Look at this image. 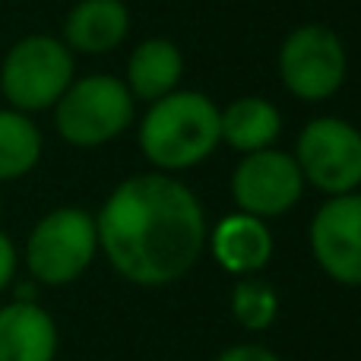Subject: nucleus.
<instances>
[{
	"mask_svg": "<svg viewBox=\"0 0 361 361\" xmlns=\"http://www.w3.org/2000/svg\"><path fill=\"white\" fill-rule=\"evenodd\" d=\"M99 254L121 279L162 288L184 279L206 250L209 225L200 197L165 171L124 178L95 212Z\"/></svg>",
	"mask_w": 361,
	"mask_h": 361,
	"instance_id": "f257e3e1",
	"label": "nucleus"
},
{
	"mask_svg": "<svg viewBox=\"0 0 361 361\" xmlns=\"http://www.w3.org/2000/svg\"><path fill=\"white\" fill-rule=\"evenodd\" d=\"M219 143V108L197 89H175L152 102L140 121V149L165 175L206 162Z\"/></svg>",
	"mask_w": 361,
	"mask_h": 361,
	"instance_id": "f03ea898",
	"label": "nucleus"
},
{
	"mask_svg": "<svg viewBox=\"0 0 361 361\" xmlns=\"http://www.w3.org/2000/svg\"><path fill=\"white\" fill-rule=\"evenodd\" d=\"M99 257L95 216L80 206H57L32 225L23 247L29 279L44 288L76 282Z\"/></svg>",
	"mask_w": 361,
	"mask_h": 361,
	"instance_id": "7ed1b4c3",
	"label": "nucleus"
},
{
	"mask_svg": "<svg viewBox=\"0 0 361 361\" xmlns=\"http://www.w3.org/2000/svg\"><path fill=\"white\" fill-rule=\"evenodd\" d=\"M54 130L76 149H99L118 140L137 118V102L124 80L108 73L80 76L54 108Z\"/></svg>",
	"mask_w": 361,
	"mask_h": 361,
	"instance_id": "20e7f679",
	"label": "nucleus"
},
{
	"mask_svg": "<svg viewBox=\"0 0 361 361\" xmlns=\"http://www.w3.org/2000/svg\"><path fill=\"white\" fill-rule=\"evenodd\" d=\"M76 80V54L54 35H25L0 61V95L23 114L51 111Z\"/></svg>",
	"mask_w": 361,
	"mask_h": 361,
	"instance_id": "39448f33",
	"label": "nucleus"
},
{
	"mask_svg": "<svg viewBox=\"0 0 361 361\" xmlns=\"http://www.w3.org/2000/svg\"><path fill=\"white\" fill-rule=\"evenodd\" d=\"M349 73L345 44L330 25L305 23L279 48V80L295 99L326 102L343 89Z\"/></svg>",
	"mask_w": 361,
	"mask_h": 361,
	"instance_id": "423d86ee",
	"label": "nucleus"
},
{
	"mask_svg": "<svg viewBox=\"0 0 361 361\" xmlns=\"http://www.w3.org/2000/svg\"><path fill=\"white\" fill-rule=\"evenodd\" d=\"M295 162L305 184L326 197L355 193L361 187V130L343 118H314L301 127Z\"/></svg>",
	"mask_w": 361,
	"mask_h": 361,
	"instance_id": "0eeeda50",
	"label": "nucleus"
},
{
	"mask_svg": "<svg viewBox=\"0 0 361 361\" xmlns=\"http://www.w3.org/2000/svg\"><path fill=\"white\" fill-rule=\"evenodd\" d=\"M228 187L238 212H247V216L269 222V219L286 216L292 206H298L307 184L301 178L292 152L269 146V149L241 156V162L231 171Z\"/></svg>",
	"mask_w": 361,
	"mask_h": 361,
	"instance_id": "6e6552de",
	"label": "nucleus"
},
{
	"mask_svg": "<svg viewBox=\"0 0 361 361\" xmlns=\"http://www.w3.org/2000/svg\"><path fill=\"white\" fill-rule=\"evenodd\" d=\"M311 254L339 286H361V193L326 197L311 219Z\"/></svg>",
	"mask_w": 361,
	"mask_h": 361,
	"instance_id": "1a4fd4ad",
	"label": "nucleus"
},
{
	"mask_svg": "<svg viewBox=\"0 0 361 361\" xmlns=\"http://www.w3.org/2000/svg\"><path fill=\"white\" fill-rule=\"evenodd\" d=\"M206 244L219 267L238 279L257 276L273 260V231L263 219L247 216V212H231V216L219 219Z\"/></svg>",
	"mask_w": 361,
	"mask_h": 361,
	"instance_id": "9d476101",
	"label": "nucleus"
},
{
	"mask_svg": "<svg viewBox=\"0 0 361 361\" xmlns=\"http://www.w3.org/2000/svg\"><path fill=\"white\" fill-rule=\"evenodd\" d=\"M57 349V320L38 301L0 305V361H54Z\"/></svg>",
	"mask_w": 361,
	"mask_h": 361,
	"instance_id": "9b49d317",
	"label": "nucleus"
},
{
	"mask_svg": "<svg viewBox=\"0 0 361 361\" xmlns=\"http://www.w3.org/2000/svg\"><path fill=\"white\" fill-rule=\"evenodd\" d=\"M130 32V10L124 0H76L63 19V38L73 54L99 57L114 51Z\"/></svg>",
	"mask_w": 361,
	"mask_h": 361,
	"instance_id": "f8f14e48",
	"label": "nucleus"
},
{
	"mask_svg": "<svg viewBox=\"0 0 361 361\" xmlns=\"http://www.w3.org/2000/svg\"><path fill=\"white\" fill-rule=\"evenodd\" d=\"M184 76V54L171 38H146L127 57V80L133 102H152L165 99L178 89Z\"/></svg>",
	"mask_w": 361,
	"mask_h": 361,
	"instance_id": "ddd939ff",
	"label": "nucleus"
},
{
	"mask_svg": "<svg viewBox=\"0 0 361 361\" xmlns=\"http://www.w3.org/2000/svg\"><path fill=\"white\" fill-rule=\"evenodd\" d=\"M282 133V114L273 102L260 95H244L231 105L219 108V140L235 152H260L276 146Z\"/></svg>",
	"mask_w": 361,
	"mask_h": 361,
	"instance_id": "4468645a",
	"label": "nucleus"
},
{
	"mask_svg": "<svg viewBox=\"0 0 361 361\" xmlns=\"http://www.w3.org/2000/svg\"><path fill=\"white\" fill-rule=\"evenodd\" d=\"M42 149L44 137L32 114L0 108V184L32 175V169L42 162Z\"/></svg>",
	"mask_w": 361,
	"mask_h": 361,
	"instance_id": "2eb2a0df",
	"label": "nucleus"
},
{
	"mask_svg": "<svg viewBox=\"0 0 361 361\" xmlns=\"http://www.w3.org/2000/svg\"><path fill=\"white\" fill-rule=\"evenodd\" d=\"M228 307L241 330L263 333L279 317V295H276V288L269 286V282L257 279V276H244V279H238V286L231 288Z\"/></svg>",
	"mask_w": 361,
	"mask_h": 361,
	"instance_id": "dca6fc26",
	"label": "nucleus"
},
{
	"mask_svg": "<svg viewBox=\"0 0 361 361\" xmlns=\"http://www.w3.org/2000/svg\"><path fill=\"white\" fill-rule=\"evenodd\" d=\"M16 269H19V250L6 231H0V295L10 292L16 286Z\"/></svg>",
	"mask_w": 361,
	"mask_h": 361,
	"instance_id": "f3484780",
	"label": "nucleus"
},
{
	"mask_svg": "<svg viewBox=\"0 0 361 361\" xmlns=\"http://www.w3.org/2000/svg\"><path fill=\"white\" fill-rule=\"evenodd\" d=\"M212 361H282V355H276L273 349H267L260 343H238L222 349Z\"/></svg>",
	"mask_w": 361,
	"mask_h": 361,
	"instance_id": "a211bd4d",
	"label": "nucleus"
},
{
	"mask_svg": "<svg viewBox=\"0 0 361 361\" xmlns=\"http://www.w3.org/2000/svg\"><path fill=\"white\" fill-rule=\"evenodd\" d=\"M0 212H4V193H0Z\"/></svg>",
	"mask_w": 361,
	"mask_h": 361,
	"instance_id": "6ab92c4d",
	"label": "nucleus"
}]
</instances>
